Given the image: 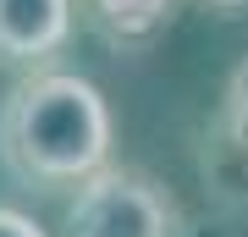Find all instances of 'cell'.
I'll use <instances>...</instances> for the list:
<instances>
[{
    "mask_svg": "<svg viewBox=\"0 0 248 237\" xmlns=\"http://www.w3.org/2000/svg\"><path fill=\"white\" fill-rule=\"evenodd\" d=\"M210 6H215V11H243L248 0H210Z\"/></svg>",
    "mask_w": 248,
    "mask_h": 237,
    "instance_id": "obj_7",
    "label": "cell"
},
{
    "mask_svg": "<svg viewBox=\"0 0 248 237\" xmlns=\"http://www.w3.org/2000/svg\"><path fill=\"white\" fill-rule=\"evenodd\" d=\"M72 33V0H0V61H45Z\"/></svg>",
    "mask_w": 248,
    "mask_h": 237,
    "instance_id": "obj_3",
    "label": "cell"
},
{
    "mask_svg": "<svg viewBox=\"0 0 248 237\" xmlns=\"http://www.w3.org/2000/svg\"><path fill=\"white\" fill-rule=\"evenodd\" d=\"M226 138L248 155V55L237 61V72L226 83Z\"/></svg>",
    "mask_w": 248,
    "mask_h": 237,
    "instance_id": "obj_5",
    "label": "cell"
},
{
    "mask_svg": "<svg viewBox=\"0 0 248 237\" xmlns=\"http://www.w3.org/2000/svg\"><path fill=\"white\" fill-rule=\"evenodd\" d=\"M0 160L28 188H78L110 166V105L78 72H33L0 111Z\"/></svg>",
    "mask_w": 248,
    "mask_h": 237,
    "instance_id": "obj_1",
    "label": "cell"
},
{
    "mask_svg": "<svg viewBox=\"0 0 248 237\" xmlns=\"http://www.w3.org/2000/svg\"><path fill=\"white\" fill-rule=\"evenodd\" d=\"M177 204L143 171L99 166L66 204V237H177Z\"/></svg>",
    "mask_w": 248,
    "mask_h": 237,
    "instance_id": "obj_2",
    "label": "cell"
},
{
    "mask_svg": "<svg viewBox=\"0 0 248 237\" xmlns=\"http://www.w3.org/2000/svg\"><path fill=\"white\" fill-rule=\"evenodd\" d=\"M89 22L122 50H149V44L171 28L177 0H83Z\"/></svg>",
    "mask_w": 248,
    "mask_h": 237,
    "instance_id": "obj_4",
    "label": "cell"
},
{
    "mask_svg": "<svg viewBox=\"0 0 248 237\" xmlns=\"http://www.w3.org/2000/svg\"><path fill=\"white\" fill-rule=\"evenodd\" d=\"M0 237H45V232H39L28 215H17V210H0Z\"/></svg>",
    "mask_w": 248,
    "mask_h": 237,
    "instance_id": "obj_6",
    "label": "cell"
}]
</instances>
